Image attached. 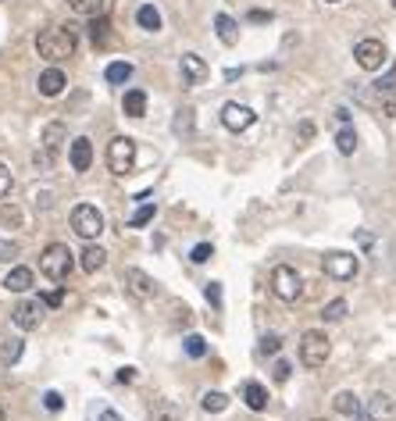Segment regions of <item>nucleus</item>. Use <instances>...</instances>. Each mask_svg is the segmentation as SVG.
Masks as SVG:
<instances>
[{"instance_id":"f257e3e1","label":"nucleus","mask_w":396,"mask_h":421,"mask_svg":"<svg viewBox=\"0 0 396 421\" xmlns=\"http://www.w3.org/2000/svg\"><path fill=\"white\" fill-rule=\"evenodd\" d=\"M75 29H68V26H54V29H43L40 36H36V50H40V58H47L51 65H61V61H68L72 54H75Z\"/></svg>"},{"instance_id":"f03ea898","label":"nucleus","mask_w":396,"mask_h":421,"mask_svg":"<svg viewBox=\"0 0 396 421\" xmlns=\"http://www.w3.org/2000/svg\"><path fill=\"white\" fill-rule=\"evenodd\" d=\"M75 268V254L65 247V243H51L43 254H40V272L51 279V282H65Z\"/></svg>"},{"instance_id":"7ed1b4c3","label":"nucleus","mask_w":396,"mask_h":421,"mask_svg":"<svg viewBox=\"0 0 396 421\" xmlns=\"http://www.w3.org/2000/svg\"><path fill=\"white\" fill-rule=\"evenodd\" d=\"M328 353H332V339H328L321 329H307V332L300 336V364H303V368H311V371L325 368Z\"/></svg>"},{"instance_id":"20e7f679","label":"nucleus","mask_w":396,"mask_h":421,"mask_svg":"<svg viewBox=\"0 0 396 421\" xmlns=\"http://www.w3.org/2000/svg\"><path fill=\"white\" fill-rule=\"evenodd\" d=\"M108 168H111V175H132V168H136V139H129V136H115L111 143H108Z\"/></svg>"},{"instance_id":"39448f33","label":"nucleus","mask_w":396,"mask_h":421,"mask_svg":"<svg viewBox=\"0 0 396 421\" xmlns=\"http://www.w3.org/2000/svg\"><path fill=\"white\" fill-rule=\"evenodd\" d=\"M271 293H275L282 304H296V300L303 297V279H300V272H296L293 265H278V268L271 272Z\"/></svg>"},{"instance_id":"423d86ee","label":"nucleus","mask_w":396,"mask_h":421,"mask_svg":"<svg viewBox=\"0 0 396 421\" xmlns=\"http://www.w3.org/2000/svg\"><path fill=\"white\" fill-rule=\"evenodd\" d=\"M72 233L86 243H93L100 233H104V215L93 207V203H79L72 207Z\"/></svg>"},{"instance_id":"0eeeda50","label":"nucleus","mask_w":396,"mask_h":421,"mask_svg":"<svg viewBox=\"0 0 396 421\" xmlns=\"http://www.w3.org/2000/svg\"><path fill=\"white\" fill-rule=\"evenodd\" d=\"M321 272L335 282H350L357 275V257L346 250H328V254H321Z\"/></svg>"},{"instance_id":"6e6552de","label":"nucleus","mask_w":396,"mask_h":421,"mask_svg":"<svg viewBox=\"0 0 396 421\" xmlns=\"http://www.w3.org/2000/svg\"><path fill=\"white\" fill-rule=\"evenodd\" d=\"M385 58H389V50H385V43H382L378 36H368V40H360V43L353 47V61H357L364 72H378V68L385 65Z\"/></svg>"},{"instance_id":"1a4fd4ad","label":"nucleus","mask_w":396,"mask_h":421,"mask_svg":"<svg viewBox=\"0 0 396 421\" xmlns=\"http://www.w3.org/2000/svg\"><path fill=\"white\" fill-rule=\"evenodd\" d=\"M65 136H68V132H65L61 122H51V125L43 129V146L36 150V164H40V168H51V164H54V157H58Z\"/></svg>"},{"instance_id":"9d476101","label":"nucleus","mask_w":396,"mask_h":421,"mask_svg":"<svg viewBox=\"0 0 396 421\" xmlns=\"http://www.w3.org/2000/svg\"><path fill=\"white\" fill-rule=\"evenodd\" d=\"M254 122H257V114H254V107H246V104L229 100V104L222 107V125H225L229 132H246Z\"/></svg>"},{"instance_id":"9b49d317","label":"nucleus","mask_w":396,"mask_h":421,"mask_svg":"<svg viewBox=\"0 0 396 421\" xmlns=\"http://www.w3.org/2000/svg\"><path fill=\"white\" fill-rule=\"evenodd\" d=\"M43 300H22L15 311H11V321L22 329V332H33V329H40L43 325Z\"/></svg>"},{"instance_id":"f8f14e48","label":"nucleus","mask_w":396,"mask_h":421,"mask_svg":"<svg viewBox=\"0 0 396 421\" xmlns=\"http://www.w3.org/2000/svg\"><path fill=\"white\" fill-rule=\"evenodd\" d=\"M368 421H396V400L389 393H371L364 403Z\"/></svg>"},{"instance_id":"ddd939ff","label":"nucleus","mask_w":396,"mask_h":421,"mask_svg":"<svg viewBox=\"0 0 396 421\" xmlns=\"http://www.w3.org/2000/svg\"><path fill=\"white\" fill-rule=\"evenodd\" d=\"M375 104L385 118H396V72H389L378 86H375Z\"/></svg>"},{"instance_id":"4468645a","label":"nucleus","mask_w":396,"mask_h":421,"mask_svg":"<svg viewBox=\"0 0 396 421\" xmlns=\"http://www.w3.org/2000/svg\"><path fill=\"white\" fill-rule=\"evenodd\" d=\"M125 286H129V293H132L136 300H150V297L157 293V282H154L147 272H140V268H125Z\"/></svg>"},{"instance_id":"2eb2a0df","label":"nucleus","mask_w":396,"mask_h":421,"mask_svg":"<svg viewBox=\"0 0 396 421\" xmlns=\"http://www.w3.org/2000/svg\"><path fill=\"white\" fill-rule=\"evenodd\" d=\"M33 282H36V275H33V268H26V265H19V268H11V272L4 275V289H8V293H29Z\"/></svg>"},{"instance_id":"dca6fc26","label":"nucleus","mask_w":396,"mask_h":421,"mask_svg":"<svg viewBox=\"0 0 396 421\" xmlns=\"http://www.w3.org/2000/svg\"><path fill=\"white\" fill-rule=\"evenodd\" d=\"M68 157H72V168H75V171H90V164H93V143H90L86 136L72 139Z\"/></svg>"},{"instance_id":"f3484780","label":"nucleus","mask_w":396,"mask_h":421,"mask_svg":"<svg viewBox=\"0 0 396 421\" xmlns=\"http://www.w3.org/2000/svg\"><path fill=\"white\" fill-rule=\"evenodd\" d=\"M182 75H186V82L189 86H200L204 79H207V65H204V58H197V54H182Z\"/></svg>"},{"instance_id":"a211bd4d","label":"nucleus","mask_w":396,"mask_h":421,"mask_svg":"<svg viewBox=\"0 0 396 421\" xmlns=\"http://www.w3.org/2000/svg\"><path fill=\"white\" fill-rule=\"evenodd\" d=\"M65 86H68V79H65L61 68H47V72L40 75V93H43V97H61Z\"/></svg>"},{"instance_id":"6ab92c4d","label":"nucleus","mask_w":396,"mask_h":421,"mask_svg":"<svg viewBox=\"0 0 396 421\" xmlns=\"http://www.w3.org/2000/svg\"><path fill=\"white\" fill-rule=\"evenodd\" d=\"M332 410H335V414H343V417H360L364 403H360L350 389H343V393H335V396H332Z\"/></svg>"},{"instance_id":"aec40b11","label":"nucleus","mask_w":396,"mask_h":421,"mask_svg":"<svg viewBox=\"0 0 396 421\" xmlns=\"http://www.w3.org/2000/svg\"><path fill=\"white\" fill-rule=\"evenodd\" d=\"M243 403L250 410H264L268 407V389L261 382H243Z\"/></svg>"},{"instance_id":"412c9836","label":"nucleus","mask_w":396,"mask_h":421,"mask_svg":"<svg viewBox=\"0 0 396 421\" xmlns=\"http://www.w3.org/2000/svg\"><path fill=\"white\" fill-rule=\"evenodd\" d=\"M79 265H83V272H90V275H93V272H100V268L108 265V254H104L97 243H90V247L79 254Z\"/></svg>"},{"instance_id":"4be33fe9","label":"nucleus","mask_w":396,"mask_h":421,"mask_svg":"<svg viewBox=\"0 0 396 421\" xmlns=\"http://www.w3.org/2000/svg\"><path fill=\"white\" fill-rule=\"evenodd\" d=\"M122 111H125L129 118H143V114H147V93H143V90H129L125 100H122Z\"/></svg>"},{"instance_id":"5701e85b","label":"nucleus","mask_w":396,"mask_h":421,"mask_svg":"<svg viewBox=\"0 0 396 421\" xmlns=\"http://www.w3.org/2000/svg\"><path fill=\"white\" fill-rule=\"evenodd\" d=\"M214 29H218V40H222L225 47H236V40H239L236 18H229V15H218V18H214Z\"/></svg>"},{"instance_id":"b1692460","label":"nucleus","mask_w":396,"mask_h":421,"mask_svg":"<svg viewBox=\"0 0 396 421\" xmlns=\"http://www.w3.org/2000/svg\"><path fill=\"white\" fill-rule=\"evenodd\" d=\"M22 353H26V343H22L19 336H11V339L0 343V364H19Z\"/></svg>"},{"instance_id":"393cba45","label":"nucleus","mask_w":396,"mask_h":421,"mask_svg":"<svg viewBox=\"0 0 396 421\" xmlns=\"http://www.w3.org/2000/svg\"><path fill=\"white\" fill-rule=\"evenodd\" d=\"M136 22H140V29L157 33V29H161V11H157L154 4H143V8L136 11Z\"/></svg>"},{"instance_id":"a878e982","label":"nucleus","mask_w":396,"mask_h":421,"mask_svg":"<svg viewBox=\"0 0 396 421\" xmlns=\"http://www.w3.org/2000/svg\"><path fill=\"white\" fill-rule=\"evenodd\" d=\"M335 150L346 154V157L357 150V132H353V125H339V129H335Z\"/></svg>"},{"instance_id":"bb28decb","label":"nucleus","mask_w":396,"mask_h":421,"mask_svg":"<svg viewBox=\"0 0 396 421\" xmlns=\"http://www.w3.org/2000/svg\"><path fill=\"white\" fill-rule=\"evenodd\" d=\"M22 222H26L22 207H15V203H0V225H4V229H22Z\"/></svg>"},{"instance_id":"cd10ccee","label":"nucleus","mask_w":396,"mask_h":421,"mask_svg":"<svg viewBox=\"0 0 396 421\" xmlns=\"http://www.w3.org/2000/svg\"><path fill=\"white\" fill-rule=\"evenodd\" d=\"M104 79H108L111 86H122V82H129V79H132V65H129V61H115V65H108Z\"/></svg>"},{"instance_id":"c85d7f7f","label":"nucleus","mask_w":396,"mask_h":421,"mask_svg":"<svg viewBox=\"0 0 396 421\" xmlns=\"http://www.w3.org/2000/svg\"><path fill=\"white\" fill-rule=\"evenodd\" d=\"M108 36H111V22H108L104 15H97L93 26H90V40H93V47H108Z\"/></svg>"},{"instance_id":"c756f323","label":"nucleus","mask_w":396,"mask_h":421,"mask_svg":"<svg viewBox=\"0 0 396 421\" xmlns=\"http://www.w3.org/2000/svg\"><path fill=\"white\" fill-rule=\"evenodd\" d=\"M200 407H204L207 414H222V410L229 407V396H225L222 389H211V393H204V400H200Z\"/></svg>"},{"instance_id":"7c9ffc66","label":"nucleus","mask_w":396,"mask_h":421,"mask_svg":"<svg viewBox=\"0 0 396 421\" xmlns=\"http://www.w3.org/2000/svg\"><path fill=\"white\" fill-rule=\"evenodd\" d=\"M68 4H72V11L83 15V18H97V15H104V0H68Z\"/></svg>"},{"instance_id":"2f4dec72","label":"nucleus","mask_w":396,"mask_h":421,"mask_svg":"<svg viewBox=\"0 0 396 421\" xmlns=\"http://www.w3.org/2000/svg\"><path fill=\"white\" fill-rule=\"evenodd\" d=\"M282 350V336H275V332H264L261 336V343H257V353H264V357H275Z\"/></svg>"},{"instance_id":"473e14b6","label":"nucleus","mask_w":396,"mask_h":421,"mask_svg":"<svg viewBox=\"0 0 396 421\" xmlns=\"http://www.w3.org/2000/svg\"><path fill=\"white\" fill-rule=\"evenodd\" d=\"M154 215H157V207H154V203H143L136 215L129 218V229H143L147 222H154Z\"/></svg>"},{"instance_id":"72a5a7b5","label":"nucleus","mask_w":396,"mask_h":421,"mask_svg":"<svg viewBox=\"0 0 396 421\" xmlns=\"http://www.w3.org/2000/svg\"><path fill=\"white\" fill-rule=\"evenodd\" d=\"M321 318H325V321H343V318H346V300H332V304H325Z\"/></svg>"},{"instance_id":"f704fd0d","label":"nucleus","mask_w":396,"mask_h":421,"mask_svg":"<svg viewBox=\"0 0 396 421\" xmlns=\"http://www.w3.org/2000/svg\"><path fill=\"white\" fill-rule=\"evenodd\" d=\"M182 346H186L189 357H204V353H207V339H204V336H186Z\"/></svg>"},{"instance_id":"c9c22d12","label":"nucleus","mask_w":396,"mask_h":421,"mask_svg":"<svg viewBox=\"0 0 396 421\" xmlns=\"http://www.w3.org/2000/svg\"><path fill=\"white\" fill-rule=\"evenodd\" d=\"M19 254H22V250H19L15 240H0V265H11Z\"/></svg>"},{"instance_id":"e433bc0d","label":"nucleus","mask_w":396,"mask_h":421,"mask_svg":"<svg viewBox=\"0 0 396 421\" xmlns=\"http://www.w3.org/2000/svg\"><path fill=\"white\" fill-rule=\"evenodd\" d=\"M211 257H214V247H211V243H200V247L189 250V261H193V265H207Z\"/></svg>"},{"instance_id":"4c0bfd02","label":"nucleus","mask_w":396,"mask_h":421,"mask_svg":"<svg viewBox=\"0 0 396 421\" xmlns=\"http://www.w3.org/2000/svg\"><path fill=\"white\" fill-rule=\"evenodd\" d=\"M40 300H43V307H61V304H65V289H61V286H54V289H47Z\"/></svg>"},{"instance_id":"58836bf2","label":"nucleus","mask_w":396,"mask_h":421,"mask_svg":"<svg viewBox=\"0 0 396 421\" xmlns=\"http://www.w3.org/2000/svg\"><path fill=\"white\" fill-rule=\"evenodd\" d=\"M204 297H207V304H211L214 311L222 307V286H218V282H207V286H204Z\"/></svg>"},{"instance_id":"ea45409f","label":"nucleus","mask_w":396,"mask_h":421,"mask_svg":"<svg viewBox=\"0 0 396 421\" xmlns=\"http://www.w3.org/2000/svg\"><path fill=\"white\" fill-rule=\"evenodd\" d=\"M11 186H15V178H11V168H8V164H0V200H4V196L11 193Z\"/></svg>"},{"instance_id":"a19ab883","label":"nucleus","mask_w":396,"mask_h":421,"mask_svg":"<svg viewBox=\"0 0 396 421\" xmlns=\"http://www.w3.org/2000/svg\"><path fill=\"white\" fill-rule=\"evenodd\" d=\"M271 378H275L278 385H286V382H289V364H286V361H275V368H271Z\"/></svg>"},{"instance_id":"79ce46f5","label":"nucleus","mask_w":396,"mask_h":421,"mask_svg":"<svg viewBox=\"0 0 396 421\" xmlns=\"http://www.w3.org/2000/svg\"><path fill=\"white\" fill-rule=\"evenodd\" d=\"M43 407H47V410H61V407H65L61 393H54V389H51V393H43Z\"/></svg>"},{"instance_id":"37998d69","label":"nucleus","mask_w":396,"mask_h":421,"mask_svg":"<svg viewBox=\"0 0 396 421\" xmlns=\"http://www.w3.org/2000/svg\"><path fill=\"white\" fill-rule=\"evenodd\" d=\"M314 122H300V129H296V136H300V143H307V139H314Z\"/></svg>"},{"instance_id":"c03bdc74","label":"nucleus","mask_w":396,"mask_h":421,"mask_svg":"<svg viewBox=\"0 0 396 421\" xmlns=\"http://www.w3.org/2000/svg\"><path fill=\"white\" fill-rule=\"evenodd\" d=\"M246 22H257V26H264V22H271V11H246Z\"/></svg>"},{"instance_id":"a18cd8bd","label":"nucleus","mask_w":396,"mask_h":421,"mask_svg":"<svg viewBox=\"0 0 396 421\" xmlns=\"http://www.w3.org/2000/svg\"><path fill=\"white\" fill-rule=\"evenodd\" d=\"M189 114H193V111H179V122H175L179 132H189Z\"/></svg>"},{"instance_id":"49530a36","label":"nucleus","mask_w":396,"mask_h":421,"mask_svg":"<svg viewBox=\"0 0 396 421\" xmlns=\"http://www.w3.org/2000/svg\"><path fill=\"white\" fill-rule=\"evenodd\" d=\"M118 382H122V385H125V382H136V368H122V371H118Z\"/></svg>"},{"instance_id":"de8ad7c7","label":"nucleus","mask_w":396,"mask_h":421,"mask_svg":"<svg viewBox=\"0 0 396 421\" xmlns=\"http://www.w3.org/2000/svg\"><path fill=\"white\" fill-rule=\"evenodd\" d=\"M357 243H360V247H371L375 240H371V233H357Z\"/></svg>"},{"instance_id":"09e8293b","label":"nucleus","mask_w":396,"mask_h":421,"mask_svg":"<svg viewBox=\"0 0 396 421\" xmlns=\"http://www.w3.org/2000/svg\"><path fill=\"white\" fill-rule=\"evenodd\" d=\"M100 421H122V417H118L115 410H100Z\"/></svg>"},{"instance_id":"8fccbe9b","label":"nucleus","mask_w":396,"mask_h":421,"mask_svg":"<svg viewBox=\"0 0 396 421\" xmlns=\"http://www.w3.org/2000/svg\"><path fill=\"white\" fill-rule=\"evenodd\" d=\"M0 421H4V407H0Z\"/></svg>"},{"instance_id":"3c124183","label":"nucleus","mask_w":396,"mask_h":421,"mask_svg":"<svg viewBox=\"0 0 396 421\" xmlns=\"http://www.w3.org/2000/svg\"><path fill=\"white\" fill-rule=\"evenodd\" d=\"M311 421H325V417H311Z\"/></svg>"},{"instance_id":"603ef678","label":"nucleus","mask_w":396,"mask_h":421,"mask_svg":"<svg viewBox=\"0 0 396 421\" xmlns=\"http://www.w3.org/2000/svg\"><path fill=\"white\" fill-rule=\"evenodd\" d=\"M328 4H339V0H328Z\"/></svg>"},{"instance_id":"864d4df0","label":"nucleus","mask_w":396,"mask_h":421,"mask_svg":"<svg viewBox=\"0 0 396 421\" xmlns=\"http://www.w3.org/2000/svg\"><path fill=\"white\" fill-rule=\"evenodd\" d=\"M389 4H392V8H396V0H389Z\"/></svg>"}]
</instances>
